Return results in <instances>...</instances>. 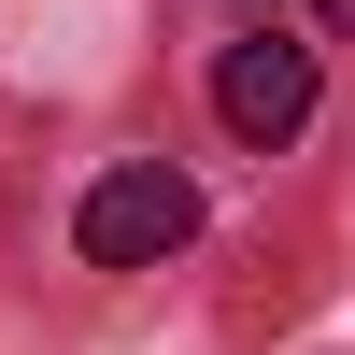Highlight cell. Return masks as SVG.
<instances>
[{
  "label": "cell",
  "instance_id": "obj_3",
  "mask_svg": "<svg viewBox=\"0 0 355 355\" xmlns=\"http://www.w3.org/2000/svg\"><path fill=\"white\" fill-rule=\"evenodd\" d=\"M327 28H355V0H327Z\"/></svg>",
  "mask_w": 355,
  "mask_h": 355
},
{
  "label": "cell",
  "instance_id": "obj_2",
  "mask_svg": "<svg viewBox=\"0 0 355 355\" xmlns=\"http://www.w3.org/2000/svg\"><path fill=\"white\" fill-rule=\"evenodd\" d=\"M214 114H227L242 142H299V128H313V43H227Z\"/></svg>",
  "mask_w": 355,
  "mask_h": 355
},
{
  "label": "cell",
  "instance_id": "obj_1",
  "mask_svg": "<svg viewBox=\"0 0 355 355\" xmlns=\"http://www.w3.org/2000/svg\"><path fill=\"white\" fill-rule=\"evenodd\" d=\"M199 227V185L171 157H128V171H100V185H85V214H71V242L100 256V270H157L171 242H185Z\"/></svg>",
  "mask_w": 355,
  "mask_h": 355
}]
</instances>
